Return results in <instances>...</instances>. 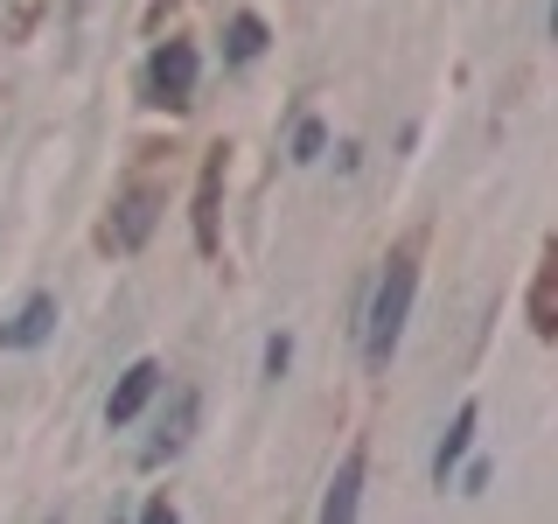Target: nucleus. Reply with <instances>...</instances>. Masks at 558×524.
I'll list each match as a JSON object with an SVG mask.
<instances>
[{
    "label": "nucleus",
    "instance_id": "1",
    "mask_svg": "<svg viewBox=\"0 0 558 524\" xmlns=\"http://www.w3.org/2000/svg\"><path fill=\"white\" fill-rule=\"evenodd\" d=\"M412 294H418V266L405 252L384 266L377 279V301H371V322H363V357H371V371L398 357V336H405V314H412Z\"/></svg>",
    "mask_w": 558,
    "mask_h": 524
},
{
    "label": "nucleus",
    "instance_id": "2",
    "mask_svg": "<svg viewBox=\"0 0 558 524\" xmlns=\"http://www.w3.org/2000/svg\"><path fill=\"white\" fill-rule=\"evenodd\" d=\"M196 43H182V35H174V43H161L147 57V92H154V105H189L196 98Z\"/></svg>",
    "mask_w": 558,
    "mask_h": 524
},
{
    "label": "nucleus",
    "instance_id": "3",
    "mask_svg": "<svg viewBox=\"0 0 558 524\" xmlns=\"http://www.w3.org/2000/svg\"><path fill=\"white\" fill-rule=\"evenodd\" d=\"M154 392H161V364H154V357H133L126 378H119L112 398H105V427H133V419L154 406Z\"/></svg>",
    "mask_w": 558,
    "mask_h": 524
},
{
    "label": "nucleus",
    "instance_id": "4",
    "mask_svg": "<svg viewBox=\"0 0 558 524\" xmlns=\"http://www.w3.org/2000/svg\"><path fill=\"white\" fill-rule=\"evenodd\" d=\"M57 322H63L57 294H28L22 314H14V322H0V349H35V343H49V336H57Z\"/></svg>",
    "mask_w": 558,
    "mask_h": 524
},
{
    "label": "nucleus",
    "instance_id": "5",
    "mask_svg": "<svg viewBox=\"0 0 558 524\" xmlns=\"http://www.w3.org/2000/svg\"><path fill=\"white\" fill-rule=\"evenodd\" d=\"M363 468H371V454H363V448H349V454H342V468L328 476L322 524H349V517H356V503H363Z\"/></svg>",
    "mask_w": 558,
    "mask_h": 524
},
{
    "label": "nucleus",
    "instance_id": "6",
    "mask_svg": "<svg viewBox=\"0 0 558 524\" xmlns=\"http://www.w3.org/2000/svg\"><path fill=\"white\" fill-rule=\"evenodd\" d=\"M475 427H482V406L475 398H461V413H453V427L440 433V448H433V483H453V468L468 462V448H475Z\"/></svg>",
    "mask_w": 558,
    "mask_h": 524
},
{
    "label": "nucleus",
    "instance_id": "7",
    "mask_svg": "<svg viewBox=\"0 0 558 524\" xmlns=\"http://www.w3.org/2000/svg\"><path fill=\"white\" fill-rule=\"evenodd\" d=\"M217 189H223V147L203 162L196 182V252H217Z\"/></svg>",
    "mask_w": 558,
    "mask_h": 524
},
{
    "label": "nucleus",
    "instance_id": "8",
    "mask_svg": "<svg viewBox=\"0 0 558 524\" xmlns=\"http://www.w3.org/2000/svg\"><path fill=\"white\" fill-rule=\"evenodd\" d=\"M154 203H161L154 189H133V196L119 203V224H112V245H119V252H133V245L154 231Z\"/></svg>",
    "mask_w": 558,
    "mask_h": 524
},
{
    "label": "nucleus",
    "instance_id": "9",
    "mask_svg": "<svg viewBox=\"0 0 558 524\" xmlns=\"http://www.w3.org/2000/svg\"><path fill=\"white\" fill-rule=\"evenodd\" d=\"M258 49H266V22H258L252 8L231 14V22H223V57H231V63H252Z\"/></svg>",
    "mask_w": 558,
    "mask_h": 524
},
{
    "label": "nucleus",
    "instance_id": "10",
    "mask_svg": "<svg viewBox=\"0 0 558 524\" xmlns=\"http://www.w3.org/2000/svg\"><path fill=\"white\" fill-rule=\"evenodd\" d=\"M189 427H196V392H182V398H174V413H161V441L147 448V462H161V454H174V448L189 441Z\"/></svg>",
    "mask_w": 558,
    "mask_h": 524
},
{
    "label": "nucleus",
    "instance_id": "11",
    "mask_svg": "<svg viewBox=\"0 0 558 524\" xmlns=\"http://www.w3.org/2000/svg\"><path fill=\"white\" fill-rule=\"evenodd\" d=\"M322 147H328V127H322V119H301V127H293V154H287V162L293 168H314V162H322Z\"/></svg>",
    "mask_w": 558,
    "mask_h": 524
},
{
    "label": "nucleus",
    "instance_id": "12",
    "mask_svg": "<svg viewBox=\"0 0 558 524\" xmlns=\"http://www.w3.org/2000/svg\"><path fill=\"white\" fill-rule=\"evenodd\" d=\"M287 364H293V343L272 336V343H266V378H287Z\"/></svg>",
    "mask_w": 558,
    "mask_h": 524
},
{
    "label": "nucleus",
    "instance_id": "13",
    "mask_svg": "<svg viewBox=\"0 0 558 524\" xmlns=\"http://www.w3.org/2000/svg\"><path fill=\"white\" fill-rule=\"evenodd\" d=\"M453 476H461V468H453ZM461 489H468V497H482V489H488V462H475V468H468V476H461Z\"/></svg>",
    "mask_w": 558,
    "mask_h": 524
}]
</instances>
